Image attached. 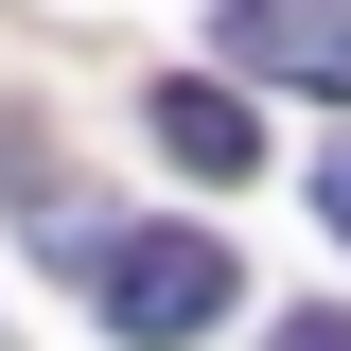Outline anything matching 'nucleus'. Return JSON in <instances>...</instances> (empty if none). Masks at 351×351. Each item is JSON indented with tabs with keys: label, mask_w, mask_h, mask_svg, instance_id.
Masks as SVG:
<instances>
[{
	"label": "nucleus",
	"mask_w": 351,
	"mask_h": 351,
	"mask_svg": "<svg viewBox=\"0 0 351 351\" xmlns=\"http://www.w3.org/2000/svg\"><path fill=\"white\" fill-rule=\"evenodd\" d=\"M53 246L88 263V299H106L123 351H193V334H228V299H246V263H228L211 228H53Z\"/></svg>",
	"instance_id": "obj_1"
},
{
	"label": "nucleus",
	"mask_w": 351,
	"mask_h": 351,
	"mask_svg": "<svg viewBox=\"0 0 351 351\" xmlns=\"http://www.w3.org/2000/svg\"><path fill=\"white\" fill-rule=\"evenodd\" d=\"M211 53L246 88H299V106H351V0H228Z\"/></svg>",
	"instance_id": "obj_2"
},
{
	"label": "nucleus",
	"mask_w": 351,
	"mask_h": 351,
	"mask_svg": "<svg viewBox=\"0 0 351 351\" xmlns=\"http://www.w3.org/2000/svg\"><path fill=\"white\" fill-rule=\"evenodd\" d=\"M141 123H158V158H176V176H246V158H263V123L228 106V88H193V71H176Z\"/></svg>",
	"instance_id": "obj_3"
},
{
	"label": "nucleus",
	"mask_w": 351,
	"mask_h": 351,
	"mask_svg": "<svg viewBox=\"0 0 351 351\" xmlns=\"http://www.w3.org/2000/svg\"><path fill=\"white\" fill-rule=\"evenodd\" d=\"M263 351H351V299H299V316H281Z\"/></svg>",
	"instance_id": "obj_4"
},
{
	"label": "nucleus",
	"mask_w": 351,
	"mask_h": 351,
	"mask_svg": "<svg viewBox=\"0 0 351 351\" xmlns=\"http://www.w3.org/2000/svg\"><path fill=\"white\" fill-rule=\"evenodd\" d=\"M316 211H334V246H351V141H334V158H316Z\"/></svg>",
	"instance_id": "obj_5"
}]
</instances>
